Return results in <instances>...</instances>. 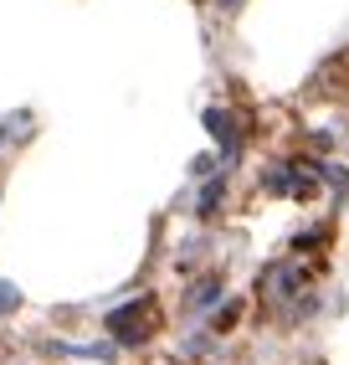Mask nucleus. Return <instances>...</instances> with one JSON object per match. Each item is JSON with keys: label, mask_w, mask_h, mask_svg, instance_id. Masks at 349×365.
<instances>
[{"label": "nucleus", "mask_w": 349, "mask_h": 365, "mask_svg": "<svg viewBox=\"0 0 349 365\" xmlns=\"http://www.w3.org/2000/svg\"><path fill=\"white\" fill-rule=\"evenodd\" d=\"M16 304H21V294H16L11 283H0V314H6V309H16Z\"/></svg>", "instance_id": "20e7f679"}, {"label": "nucleus", "mask_w": 349, "mask_h": 365, "mask_svg": "<svg viewBox=\"0 0 349 365\" xmlns=\"http://www.w3.org/2000/svg\"><path fill=\"white\" fill-rule=\"evenodd\" d=\"M236 6H241V0H226V11H236Z\"/></svg>", "instance_id": "423d86ee"}, {"label": "nucleus", "mask_w": 349, "mask_h": 365, "mask_svg": "<svg viewBox=\"0 0 349 365\" xmlns=\"http://www.w3.org/2000/svg\"><path fill=\"white\" fill-rule=\"evenodd\" d=\"M236 314H241V309L226 304V309H221V319H216V329H231V324H236Z\"/></svg>", "instance_id": "39448f33"}, {"label": "nucleus", "mask_w": 349, "mask_h": 365, "mask_svg": "<svg viewBox=\"0 0 349 365\" xmlns=\"http://www.w3.org/2000/svg\"><path fill=\"white\" fill-rule=\"evenodd\" d=\"M108 329H113L118 345H144V339H155V329H160V304L155 299L123 304L113 319H108Z\"/></svg>", "instance_id": "f257e3e1"}, {"label": "nucleus", "mask_w": 349, "mask_h": 365, "mask_svg": "<svg viewBox=\"0 0 349 365\" xmlns=\"http://www.w3.org/2000/svg\"><path fill=\"white\" fill-rule=\"evenodd\" d=\"M236 124H241V118H236V113H226V108H211V113H206V129L216 134V144H226V150H236V139H241V129H236Z\"/></svg>", "instance_id": "7ed1b4c3"}, {"label": "nucleus", "mask_w": 349, "mask_h": 365, "mask_svg": "<svg viewBox=\"0 0 349 365\" xmlns=\"http://www.w3.org/2000/svg\"><path fill=\"white\" fill-rule=\"evenodd\" d=\"M298 283H303V273H298V262H272L262 273V304H283L288 294H298Z\"/></svg>", "instance_id": "f03ea898"}]
</instances>
